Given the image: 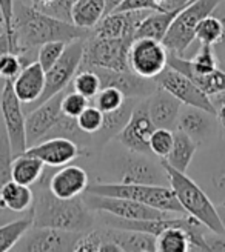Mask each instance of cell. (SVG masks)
Here are the masks:
<instances>
[{"instance_id": "6da1fadb", "label": "cell", "mask_w": 225, "mask_h": 252, "mask_svg": "<svg viewBox=\"0 0 225 252\" xmlns=\"http://www.w3.org/2000/svg\"><path fill=\"white\" fill-rule=\"evenodd\" d=\"M14 31L23 54L48 42L60 40L70 43L77 39H86L91 32V30L45 14L33 5L22 2H17L14 6Z\"/></svg>"}, {"instance_id": "7a4b0ae2", "label": "cell", "mask_w": 225, "mask_h": 252, "mask_svg": "<svg viewBox=\"0 0 225 252\" xmlns=\"http://www.w3.org/2000/svg\"><path fill=\"white\" fill-rule=\"evenodd\" d=\"M33 203V226H46L76 232L91 231L96 223L93 212L83 198H59L46 183L37 182Z\"/></svg>"}, {"instance_id": "3957f363", "label": "cell", "mask_w": 225, "mask_h": 252, "mask_svg": "<svg viewBox=\"0 0 225 252\" xmlns=\"http://www.w3.org/2000/svg\"><path fill=\"white\" fill-rule=\"evenodd\" d=\"M162 163H164V168L168 175V185L176 194L185 214L197 219L210 231L225 232L218 214V206L205 192V189L191 175L171 168L164 160H162Z\"/></svg>"}, {"instance_id": "277c9868", "label": "cell", "mask_w": 225, "mask_h": 252, "mask_svg": "<svg viewBox=\"0 0 225 252\" xmlns=\"http://www.w3.org/2000/svg\"><path fill=\"white\" fill-rule=\"evenodd\" d=\"M85 192L108 195V197H123L141 201L144 205L156 208L159 211L170 212L174 216H184L185 211L179 200L168 185H136V183H97L86 188Z\"/></svg>"}, {"instance_id": "5b68a950", "label": "cell", "mask_w": 225, "mask_h": 252, "mask_svg": "<svg viewBox=\"0 0 225 252\" xmlns=\"http://www.w3.org/2000/svg\"><path fill=\"white\" fill-rule=\"evenodd\" d=\"M221 0H191L174 17L162 43L168 53L184 56L196 40V28L199 22L210 16Z\"/></svg>"}, {"instance_id": "8992f818", "label": "cell", "mask_w": 225, "mask_h": 252, "mask_svg": "<svg viewBox=\"0 0 225 252\" xmlns=\"http://www.w3.org/2000/svg\"><path fill=\"white\" fill-rule=\"evenodd\" d=\"M193 158L196 169L193 179L201 185L215 205H225V137L201 146Z\"/></svg>"}, {"instance_id": "52a82bcc", "label": "cell", "mask_w": 225, "mask_h": 252, "mask_svg": "<svg viewBox=\"0 0 225 252\" xmlns=\"http://www.w3.org/2000/svg\"><path fill=\"white\" fill-rule=\"evenodd\" d=\"M130 46L131 42H127L125 39H105V37H97L90 32V35L85 39L80 69L104 68L114 71H128Z\"/></svg>"}, {"instance_id": "ba28073f", "label": "cell", "mask_w": 225, "mask_h": 252, "mask_svg": "<svg viewBox=\"0 0 225 252\" xmlns=\"http://www.w3.org/2000/svg\"><path fill=\"white\" fill-rule=\"evenodd\" d=\"M83 49H85V39H77L67 43V48L64 54L60 56V59L48 71H45V79H46L45 90L40 98L28 106H23L25 112L28 109L31 111L37 105L46 102L48 98H51L53 95L67 90L68 85H71L74 75L80 69L83 60Z\"/></svg>"}, {"instance_id": "9c48e42d", "label": "cell", "mask_w": 225, "mask_h": 252, "mask_svg": "<svg viewBox=\"0 0 225 252\" xmlns=\"http://www.w3.org/2000/svg\"><path fill=\"white\" fill-rule=\"evenodd\" d=\"M83 232L31 226L14 246L16 252H70L76 251Z\"/></svg>"}, {"instance_id": "30bf717a", "label": "cell", "mask_w": 225, "mask_h": 252, "mask_svg": "<svg viewBox=\"0 0 225 252\" xmlns=\"http://www.w3.org/2000/svg\"><path fill=\"white\" fill-rule=\"evenodd\" d=\"M83 201L94 212H107L127 220H156L174 217V214L159 211L156 208L141 203V201L123 197H108L86 192Z\"/></svg>"}, {"instance_id": "8fae6325", "label": "cell", "mask_w": 225, "mask_h": 252, "mask_svg": "<svg viewBox=\"0 0 225 252\" xmlns=\"http://www.w3.org/2000/svg\"><path fill=\"white\" fill-rule=\"evenodd\" d=\"M130 69L145 79H156L168 66V49L160 40L139 37L134 39L128 53Z\"/></svg>"}, {"instance_id": "7c38bea8", "label": "cell", "mask_w": 225, "mask_h": 252, "mask_svg": "<svg viewBox=\"0 0 225 252\" xmlns=\"http://www.w3.org/2000/svg\"><path fill=\"white\" fill-rule=\"evenodd\" d=\"M0 109H2L3 126L8 132L12 153H14V157L20 156L28 149L27 129H25L27 112L23 109V103L14 93L12 80H5L2 95H0Z\"/></svg>"}, {"instance_id": "4fadbf2b", "label": "cell", "mask_w": 225, "mask_h": 252, "mask_svg": "<svg viewBox=\"0 0 225 252\" xmlns=\"http://www.w3.org/2000/svg\"><path fill=\"white\" fill-rule=\"evenodd\" d=\"M176 129L190 135L199 148L215 143L222 137L221 125L215 112L188 105H182Z\"/></svg>"}, {"instance_id": "5bb4252c", "label": "cell", "mask_w": 225, "mask_h": 252, "mask_svg": "<svg viewBox=\"0 0 225 252\" xmlns=\"http://www.w3.org/2000/svg\"><path fill=\"white\" fill-rule=\"evenodd\" d=\"M160 88L167 90L170 94L176 97L182 105L196 106L210 112H215V106L211 103L210 95H207L190 77L185 74L167 66L154 79ZM216 114V112H215Z\"/></svg>"}, {"instance_id": "9a60e30c", "label": "cell", "mask_w": 225, "mask_h": 252, "mask_svg": "<svg viewBox=\"0 0 225 252\" xmlns=\"http://www.w3.org/2000/svg\"><path fill=\"white\" fill-rule=\"evenodd\" d=\"M117 182L136 185H168V175L162 161L156 163L150 160L147 154L131 153L120 161Z\"/></svg>"}, {"instance_id": "2e32d148", "label": "cell", "mask_w": 225, "mask_h": 252, "mask_svg": "<svg viewBox=\"0 0 225 252\" xmlns=\"http://www.w3.org/2000/svg\"><path fill=\"white\" fill-rule=\"evenodd\" d=\"M156 126L148 114L147 102L136 103L133 114L125 125V128L119 132V142L131 153L150 156V137H151Z\"/></svg>"}, {"instance_id": "e0dca14e", "label": "cell", "mask_w": 225, "mask_h": 252, "mask_svg": "<svg viewBox=\"0 0 225 252\" xmlns=\"http://www.w3.org/2000/svg\"><path fill=\"white\" fill-rule=\"evenodd\" d=\"M67 91V90H65ZM65 91H62L46 102L37 105L27 114V122H25V129H27V143L28 148L39 143L40 140L48 135L51 128L56 125L59 117L62 116V97Z\"/></svg>"}, {"instance_id": "ac0fdd59", "label": "cell", "mask_w": 225, "mask_h": 252, "mask_svg": "<svg viewBox=\"0 0 225 252\" xmlns=\"http://www.w3.org/2000/svg\"><path fill=\"white\" fill-rule=\"evenodd\" d=\"M93 71L101 79L102 88H117L119 91L125 94V97L137 98V97H148L151 95L156 88L159 86L154 79H145L128 71H114V69H104V68H93Z\"/></svg>"}, {"instance_id": "d6986e66", "label": "cell", "mask_w": 225, "mask_h": 252, "mask_svg": "<svg viewBox=\"0 0 225 252\" xmlns=\"http://www.w3.org/2000/svg\"><path fill=\"white\" fill-rule=\"evenodd\" d=\"M25 153L42 160L46 166L60 168L77 158L83 151L79 143L67 137H49L30 146Z\"/></svg>"}, {"instance_id": "ffe728a7", "label": "cell", "mask_w": 225, "mask_h": 252, "mask_svg": "<svg viewBox=\"0 0 225 252\" xmlns=\"http://www.w3.org/2000/svg\"><path fill=\"white\" fill-rule=\"evenodd\" d=\"M48 188L59 198H76L88 188V174L83 168L70 163L60 168H51L48 175Z\"/></svg>"}, {"instance_id": "44dd1931", "label": "cell", "mask_w": 225, "mask_h": 252, "mask_svg": "<svg viewBox=\"0 0 225 252\" xmlns=\"http://www.w3.org/2000/svg\"><path fill=\"white\" fill-rule=\"evenodd\" d=\"M147 108L156 128L176 129L182 103L167 90L157 86L156 91L147 97Z\"/></svg>"}, {"instance_id": "7402d4cb", "label": "cell", "mask_w": 225, "mask_h": 252, "mask_svg": "<svg viewBox=\"0 0 225 252\" xmlns=\"http://www.w3.org/2000/svg\"><path fill=\"white\" fill-rule=\"evenodd\" d=\"M45 69L39 62L28 63L17 74V77L12 80V88L23 106H28L40 98L45 90Z\"/></svg>"}, {"instance_id": "603a6c76", "label": "cell", "mask_w": 225, "mask_h": 252, "mask_svg": "<svg viewBox=\"0 0 225 252\" xmlns=\"http://www.w3.org/2000/svg\"><path fill=\"white\" fill-rule=\"evenodd\" d=\"M107 235L114 242L122 252H156V235L144 231L134 229H120L108 228L105 229Z\"/></svg>"}, {"instance_id": "cb8c5ba5", "label": "cell", "mask_w": 225, "mask_h": 252, "mask_svg": "<svg viewBox=\"0 0 225 252\" xmlns=\"http://www.w3.org/2000/svg\"><path fill=\"white\" fill-rule=\"evenodd\" d=\"M134 106H136L134 98L128 97L119 109L111 111V112H104V125H102V128L93 135V140L97 145L104 146L111 138L117 137L119 132L125 128V125L128 123Z\"/></svg>"}, {"instance_id": "d4e9b609", "label": "cell", "mask_w": 225, "mask_h": 252, "mask_svg": "<svg viewBox=\"0 0 225 252\" xmlns=\"http://www.w3.org/2000/svg\"><path fill=\"white\" fill-rule=\"evenodd\" d=\"M197 149H199V145L190 135H187L185 132L179 129H174L173 148L170 151V154L167 156V158H164V161L171 168L178 169L181 172H188Z\"/></svg>"}, {"instance_id": "484cf974", "label": "cell", "mask_w": 225, "mask_h": 252, "mask_svg": "<svg viewBox=\"0 0 225 252\" xmlns=\"http://www.w3.org/2000/svg\"><path fill=\"white\" fill-rule=\"evenodd\" d=\"M34 203V192L27 185L9 180L0 189V209L11 212H27Z\"/></svg>"}, {"instance_id": "4316f807", "label": "cell", "mask_w": 225, "mask_h": 252, "mask_svg": "<svg viewBox=\"0 0 225 252\" xmlns=\"http://www.w3.org/2000/svg\"><path fill=\"white\" fill-rule=\"evenodd\" d=\"M45 168L46 165L42 160L23 153L20 156H16L14 160H12L11 175L14 182L27 185V186H33L42 179Z\"/></svg>"}, {"instance_id": "83f0119b", "label": "cell", "mask_w": 225, "mask_h": 252, "mask_svg": "<svg viewBox=\"0 0 225 252\" xmlns=\"http://www.w3.org/2000/svg\"><path fill=\"white\" fill-rule=\"evenodd\" d=\"M182 9V8H181ZM181 9L174 11H151L141 23L139 30L136 32V39L139 37H148L154 40H164L165 34L170 30V25L173 23L174 17L178 16Z\"/></svg>"}, {"instance_id": "f1b7e54d", "label": "cell", "mask_w": 225, "mask_h": 252, "mask_svg": "<svg viewBox=\"0 0 225 252\" xmlns=\"http://www.w3.org/2000/svg\"><path fill=\"white\" fill-rule=\"evenodd\" d=\"M107 0H76L73 5V23L85 30H93L105 16Z\"/></svg>"}, {"instance_id": "f546056e", "label": "cell", "mask_w": 225, "mask_h": 252, "mask_svg": "<svg viewBox=\"0 0 225 252\" xmlns=\"http://www.w3.org/2000/svg\"><path fill=\"white\" fill-rule=\"evenodd\" d=\"M31 226H33V209L25 212V216L19 220L0 224V252H8L14 249V246L23 237V234Z\"/></svg>"}, {"instance_id": "4dcf8cb0", "label": "cell", "mask_w": 225, "mask_h": 252, "mask_svg": "<svg viewBox=\"0 0 225 252\" xmlns=\"http://www.w3.org/2000/svg\"><path fill=\"white\" fill-rule=\"evenodd\" d=\"M49 137H67L70 140H74L79 145H85V143H88V140H93V135L83 132L79 128L76 119L68 117L65 114H62L59 117V120L56 122V125L53 126L51 131L48 132V135L45 138H49Z\"/></svg>"}, {"instance_id": "1f68e13d", "label": "cell", "mask_w": 225, "mask_h": 252, "mask_svg": "<svg viewBox=\"0 0 225 252\" xmlns=\"http://www.w3.org/2000/svg\"><path fill=\"white\" fill-rule=\"evenodd\" d=\"M71 88L74 91L80 93L86 98H94L97 93L102 90L101 79L93 69H79L71 82Z\"/></svg>"}, {"instance_id": "d6a6232c", "label": "cell", "mask_w": 225, "mask_h": 252, "mask_svg": "<svg viewBox=\"0 0 225 252\" xmlns=\"http://www.w3.org/2000/svg\"><path fill=\"white\" fill-rule=\"evenodd\" d=\"M222 37V23L213 14L207 16L199 22L196 28V42L199 45H211L215 46Z\"/></svg>"}, {"instance_id": "836d02e7", "label": "cell", "mask_w": 225, "mask_h": 252, "mask_svg": "<svg viewBox=\"0 0 225 252\" xmlns=\"http://www.w3.org/2000/svg\"><path fill=\"white\" fill-rule=\"evenodd\" d=\"M12 160H14V153H12L8 132L5 126H0V189L5 183L12 180Z\"/></svg>"}, {"instance_id": "e575fe53", "label": "cell", "mask_w": 225, "mask_h": 252, "mask_svg": "<svg viewBox=\"0 0 225 252\" xmlns=\"http://www.w3.org/2000/svg\"><path fill=\"white\" fill-rule=\"evenodd\" d=\"M174 142V129L156 128L150 137V151L151 154L159 157L160 160L167 158Z\"/></svg>"}, {"instance_id": "d590c367", "label": "cell", "mask_w": 225, "mask_h": 252, "mask_svg": "<svg viewBox=\"0 0 225 252\" xmlns=\"http://www.w3.org/2000/svg\"><path fill=\"white\" fill-rule=\"evenodd\" d=\"M127 98L128 97H125V94L119 91L117 88L108 86V88H102L97 93V95L94 97V105L102 112H111L119 109Z\"/></svg>"}, {"instance_id": "8d00e7d4", "label": "cell", "mask_w": 225, "mask_h": 252, "mask_svg": "<svg viewBox=\"0 0 225 252\" xmlns=\"http://www.w3.org/2000/svg\"><path fill=\"white\" fill-rule=\"evenodd\" d=\"M30 59L27 56H19L14 53H6L0 57V79L14 80L17 74L28 65Z\"/></svg>"}, {"instance_id": "74e56055", "label": "cell", "mask_w": 225, "mask_h": 252, "mask_svg": "<svg viewBox=\"0 0 225 252\" xmlns=\"http://www.w3.org/2000/svg\"><path fill=\"white\" fill-rule=\"evenodd\" d=\"M76 120H77L79 128L83 132L94 135L104 125V112L96 105H88L82 111V114Z\"/></svg>"}, {"instance_id": "f35d334b", "label": "cell", "mask_w": 225, "mask_h": 252, "mask_svg": "<svg viewBox=\"0 0 225 252\" xmlns=\"http://www.w3.org/2000/svg\"><path fill=\"white\" fill-rule=\"evenodd\" d=\"M65 48L67 43L60 40L43 43L42 46H39V51H37V62L40 63L45 71H48L60 59V56L64 54Z\"/></svg>"}, {"instance_id": "ab89813d", "label": "cell", "mask_w": 225, "mask_h": 252, "mask_svg": "<svg viewBox=\"0 0 225 252\" xmlns=\"http://www.w3.org/2000/svg\"><path fill=\"white\" fill-rule=\"evenodd\" d=\"M88 105H90L88 98L73 90V91H65L64 97H62L60 108H62V114L73 117V119H77L82 114V111Z\"/></svg>"}, {"instance_id": "60d3db41", "label": "cell", "mask_w": 225, "mask_h": 252, "mask_svg": "<svg viewBox=\"0 0 225 252\" xmlns=\"http://www.w3.org/2000/svg\"><path fill=\"white\" fill-rule=\"evenodd\" d=\"M105 238L104 229H91L82 234L80 240L77 242L76 251L74 252H99L102 242Z\"/></svg>"}, {"instance_id": "b9f144b4", "label": "cell", "mask_w": 225, "mask_h": 252, "mask_svg": "<svg viewBox=\"0 0 225 252\" xmlns=\"http://www.w3.org/2000/svg\"><path fill=\"white\" fill-rule=\"evenodd\" d=\"M213 16H216L219 19V22L222 23V37L221 40L215 45V51L221 60H225V0H221L219 5L215 8V11L211 12Z\"/></svg>"}, {"instance_id": "7bdbcfd3", "label": "cell", "mask_w": 225, "mask_h": 252, "mask_svg": "<svg viewBox=\"0 0 225 252\" xmlns=\"http://www.w3.org/2000/svg\"><path fill=\"white\" fill-rule=\"evenodd\" d=\"M211 103L215 106V112L218 122L221 125V131H222V137H225V91L211 95Z\"/></svg>"}, {"instance_id": "ee69618b", "label": "cell", "mask_w": 225, "mask_h": 252, "mask_svg": "<svg viewBox=\"0 0 225 252\" xmlns=\"http://www.w3.org/2000/svg\"><path fill=\"white\" fill-rule=\"evenodd\" d=\"M205 243L210 251L225 252V232H215V231L207 229Z\"/></svg>"}, {"instance_id": "f6af8a7d", "label": "cell", "mask_w": 225, "mask_h": 252, "mask_svg": "<svg viewBox=\"0 0 225 252\" xmlns=\"http://www.w3.org/2000/svg\"><path fill=\"white\" fill-rule=\"evenodd\" d=\"M131 9H154V11H157L153 0H122V3L114 11H131Z\"/></svg>"}, {"instance_id": "bcb514c9", "label": "cell", "mask_w": 225, "mask_h": 252, "mask_svg": "<svg viewBox=\"0 0 225 252\" xmlns=\"http://www.w3.org/2000/svg\"><path fill=\"white\" fill-rule=\"evenodd\" d=\"M6 53H11V45H9L6 34L3 32V34H0V57Z\"/></svg>"}, {"instance_id": "7dc6e473", "label": "cell", "mask_w": 225, "mask_h": 252, "mask_svg": "<svg viewBox=\"0 0 225 252\" xmlns=\"http://www.w3.org/2000/svg\"><path fill=\"white\" fill-rule=\"evenodd\" d=\"M122 3V0H107V6H105V16L110 12L114 11L119 5Z\"/></svg>"}, {"instance_id": "c3c4849f", "label": "cell", "mask_w": 225, "mask_h": 252, "mask_svg": "<svg viewBox=\"0 0 225 252\" xmlns=\"http://www.w3.org/2000/svg\"><path fill=\"white\" fill-rule=\"evenodd\" d=\"M31 5L34 6V8H37V9H40V8H43V6H46V5H49L51 2H54V0H31Z\"/></svg>"}, {"instance_id": "681fc988", "label": "cell", "mask_w": 225, "mask_h": 252, "mask_svg": "<svg viewBox=\"0 0 225 252\" xmlns=\"http://www.w3.org/2000/svg\"><path fill=\"white\" fill-rule=\"evenodd\" d=\"M218 214H219V219L224 224V229H225V205H218Z\"/></svg>"}, {"instance_id": "f907efd6", "label": "cell", "mask_w": 225, "mask_h": 252, "mask_svg": "<svg viewBox=\"0 0 225 252\" xmlns=\"http://www.w3.org/2000/svg\"><path fill=\"white\" fill-rule=\"evenodd\" d=\"M5 32V28H3V23H2V20H0V34H3Z\"/></svg>"}, {"instance_id": "816d5d0a", "label": "cell", "mask_w": 225, "mask_h": 252, "mask_svg": "<svg viewBox=\"0 0 225 252\" xmlns=\"http://www.w3.org/2000/svg\"><path fill=\"white\" fill-rule=\"evenodd\" d=\"M219 66L225 71V60H221V62H219Z\"/></svg>"}, {"instance_id": "f5cc1de1", "label": "cell", "mask_w": 225, "mask_h": 252, "mask_svg": "<svg viewBox=\"0 0 225 252\" xmlns=\"http://www.w3.org/2000/svg\"><path fill=\"white\" fill-rule=\"evenodd\" d=\"M3 223H5V220H3L2 217H0V224H3Z\"/></svg>"}]
</instances>
